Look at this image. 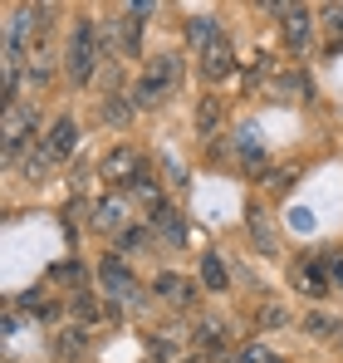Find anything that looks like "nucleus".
<instances>
[{
    "instance_id": "f257e3e1",
    "label": "nucleus",
    "mask_w": 343,
    "mask_h": 363,
    "mask_svg": "<svg viewBox=\"0 0 343 363\" xmlns=\"http://www.w3.org/2000/svg\"><path fill=\"white\" fill-rule=\"evenodd\" d=\"M99 60H103L99 25H94V20H79V25H74V35H69V50H64V69H69V79H74V84H89Z\"/></svg>"
},
{
    "instance_id": "f03ea898",
    "label": "nucleus",
    "mask_w": 343,
    "mask_h": 363,
    "mask_svg": "<svg viewBox=\"0 0 343 363\" xmlns=\"http://www.w3.org/2000/svg\"><path fill=\"white\" fill-rule=\"evenodd\" d=\"M40 133V108L35 104H10L0 118V138H5V157H20L30 147V138Z\"/></svg>"
},
{
    "instance_id": "7ed1b4c3",
    "label": "nucleus",
    "mask_w": 343,
    "mask_h": 363,
    "mask_svg": "<svg viewBox=\"0 0 343 363\" xmlns=\"http://www.w3.org/2000/svg\"><path fill=\"white\" fill-rule=\"evenodd\" d=\"M99 285H103V295H108L113 304H133V300H137V280H133L123 250H113V255L99 260Z\"/></svg>"
},
{
    "instance_id": "20e7f679",
    "label": "nucleus",
    "mask_w": 343,
    "mask_h": 363,
    "mask_svg": "<svg viewBox=\"0 0 343 363\" xmlns=\"http://www.w3.org/2000/svg\"><path fill=\"white\" fill-rule=\"evenodd\" d=\"M142 167H147V162H142V152H137V147H113V152L103 157V182H113V186L128 191V186L137 182Z\"/></svg>"
},
{
    "instance_id": "39448f33",
    "label": "nucleus",
    "mask_w": 343,
    "mask_h": 363,
    "mask_svg": "<svg viewBox=\"0 0 343 363\" xmlns=\"http://www.w3.org/2000/svg\"><path fill=\"white\" fill-rule=\"evenodd\" d=\"M289 280H294V290L309 295V300H324V295H329V265H324V260H319V265L299 260V265L289 270Z\"/></svg>"
},
{
    "instance_id": "423d86ee",
    "label": "nucleus",
    "mask_w": 343,
    "mask_h": 363,
    "mask_svg": "<svg viewBox=\"0 0 343 363\" xmlns=\"http://www.w3.org/2000/svg\"><path fill=\"white\" fill-rule=\"evenodd\" d=\"M74 147H79V123L59 118L55 128H50V138H45V152H50L55 162H64V157H74Z\"/></svg>"
},
{
    "instance_id": "0eeeda50",
    "label": "nucleus",
    "mask_w": 343,
    "mask_h": 363,
    "mask_svg": "<svg viewBox=\"0 0 343 363\" xmlns=\"http://www.w3.org/2000/svg\"><path fill=\"white\" fill-rule=\"evenodd\" d=\"M230 69H235V55H230V40L221 35L216 45L201 50V74H206V79H226Z\"/></svg>"
},
{
    "instance_id": "6e6552de",
    "label": "nucleus",
    "mask_w": 343,
    "mask_h": 363,
    "mask_svg": "<svg viewBox=\"0 0 343 363\" xmlns=\"http://www.w3.org/2000/svg\"><path fill=\"white\" fill-rule=\"evenodd\" d=\"M94 226H99V231H113V236L128 231V206H123V196H103V201L94 206Z\"/></svg>"
},
{
    "instance_id": "1a4fd4ad",
    "label": "nucleus",
    "mask_w": 343,
    "mask_h": 363,
    "mask_svg": "<svg viewBox=\"0 0 343 363\" xmlns=\"http://www.w3.org/2000/svg\"><path fill=\"white\" fill-rule=\"evenodd\" d=\"M152 290H157V295H167L172 304H186V300H196V285H191L186 275H172V270H162V275L152 280Z\"/></svg>"
},
{
    "instance_id": "9d476101",
    "label": "nucleus",
    "mask_w": 343,
    "mask_h": 363,
    "mask_svg": "<svg viewBox=\"0 0 343 363\" xmlns=\"http://www.w3.org/2000/svg\"><path fill=\"white\" fill-rule=\"evenodd\" d=\"M147 226H152V231H157L167 245H181V241H186V226H181V216H176L172 206H162L157 216H147Z\"/></svg>"
},
{
    "instance_id": "9b49d317",
    "label": "nucleus",
    "mask_w": 343,
    "mask_h": 363,
    "mask_svg": "<svg viewBox=\"0 0 343 363\" xmlns=\"http://www.w3.org/2000/svg\"><path fill=\"white\" fill-rule=\"evenodd\" d=\"M162 99H167V84H162V79L142 74V79L133 84V108H157Z\"/></svg>"
},
{
    "instance_id": "f8f14e48",
    "label": "nucleus",
    "mask_w": 343,
    "mask_h": 363,
    "mask_svg": "<svg viewBox=\"0 0 343 363\" xmlns=\"http://www.w3.org/2000/svg\"><path fill=\"white\" fill-rule=\"evenodd\" d=\"M191 339H196V344H201L206 354H226V359H230V339H226V329H221L216 319L196 324V334H191Z\"/></svg>"
},
{
    "instance_id": "ddd939ff",
    "label": "nucleus",
    "mask_w": 343,
    "mask_h": 363,
    "mask_svg": "<svg viewBox=\"0 0 343 363\" xmlns=\"http://www.w3.org/2000/svg\"><path fill=\"white\" fill-rule=\"evenodd\" d=\"M84 349H89V329H84V324H74V329H59V339H55V354H59L64 363H69V359H79Z\"/></svg>"
},
{
    "instance_id": "4468645a",
    "label": "nucleus",
    "mask_w": 343,
    "mask_h": 363,
    "mask_svg": "<svg viewBox=\"0 0 343 363\" xmlns=\"http://www.w3.org/2000/svg\"><path fill=\"white\" fill-rule=\"evenodd\" d=\"M186 40H191L196 50H206V45L221 40V25H216L211 15H191V20H186Z\"/></svg>"
},
{
    "instance_id": "2eb2a0df",
    "label": "nucleus",
    "mask_w": 343,
    "mask_h": 363,
    "mask_svg": "<svg viewBox=\"0 0 343 363\" xmlns=\"http://www.w3.org/2000/svg\"><path fill=\"white\" fill-rule=\"evenodd\" d=\"M128 191H133L142 206H157V211H162V182H157V172H147V167H142V172H137V182H133Z\"/></svg>"
},
{
    "instance_id": "dca6fc26",
    "label": "nucleus",
    "mask_w": 343,
    "mask_h": 363,
    "mask_svg": "<svg viewBox=\"0 0 343 363\" xmlns=\"http://www.w3.org/2000/svg\"><path fill=\"white\" fill-rule=\"evenodd\" d=\"M235 157H240V162H265V147H260L255 123H245V128L235 133Z\"/></svg>"
},
{
    "instance_id": "f3484780",
    "label": "nucleus",
    "mask_w": 343,
    "mask_h": 363,
    "mask_svg": "<svg viewBox=\"0 0 343 363\" xmlns=\"http://www.w3.org/2000/svg\"><path fill=\"white\" fill-rule=\"evenodd\" d=\"M285 35H289V45H294V50H304V45H309V35H314V15H309V10H289Z\"/></svg>"
},
{
    "instance_id": "a211bd4d",
    "label": "nucleus",
    "mask_w": 343,
    "mask_h": 363,
    "mask_svg": "<svg viewBox=\"0 0 343 363\" xmlns=\"http://www.w3.org/2000/svg\"><path fill=\"white\" fill-rule=\"evenodd\" d=\"M201 280H206L211 290H226V285H230L226 260H221V255H201Z\"/></svg>"
},
{
    "instance_id": "6ab92c4d",
    "label": "nucleus",
    "mask_w": 343,
    "mask_h": 363,
    "mask_svg": "<svg viewBox=\"0 0 343 363\" xmlns=\"http://www.w3.org/2000/svg\"><path fill=\"white\" fill-rule=\"evenodd\" d=\"M147 74H152V79H162V84H176V79H181V60H176V55H157V60L147 64Z\"/></svg>"
},
{
    "instance_id": "aec40b11",
    "label": "nucleus",
    "mask_w": 343,
    "mask_h": 363,
    "mask_svg": "<svg viewBox=\"0 0 343 363\" xmlns=\"http://www.w3.org/2000/svg\"><path fill=\"white\" fill-rule=\"evenodd\" d=\"M250 236H255L260 250H275V231L265 226V211H260V206H250Z\"/></svg>"
},
{
    "instance_id": "412c9836",
    "label": "nucleus",
    "mask_w": 343,
    "mask_h": 363,
    "mask_svg": "<svg viewBox=\"0 0 343 363\" xmlns=\"http://www.w3.org/2000/svg\"><path fill=\"white\" fill-rule=\"evenodd\" d=\"M216 123H221V99H201V113H196L201 138H211V133H216Z\"/></svg>"
},
{
    "instance_id": "4be33fe9",
    "label": "nucleus",
    "mask_w": 343,
    "mask_h": 363,
    "mask_svg": "<svg viewBox=\"0 0 343 363\" xmlns=\"http://www.w3.org/2000/svg\"><path fill=\"white\" fill-rule=\"evenodd\" d=\"M230 363H280V359H275L265 344H240V349L230 354Z\"/></svg>"
},
{
    "instance_id": "5701e85b",
    "label": "nucleus",
    "mask_w": 343,
    "mask_h": 363,
    "mask_svg": "<svg viewBox=\"0 0 343 363\" xmlns=\"http://www.w3.org/2000/svg\"><path fill=\"white\" fill-rule=\"evenodd\" d=\"M147 241H152V226H128V231L118 236V245H123V250H142Z\"/></svg>"
},
{
    "instance_id": "b1692460",
    "label": "nucleus",
    "mask_w": 343,
    "mask_h": 363,
    "mask_svg": "<svg viewBox=\"0 0 343 363\" xmlns=\"http://www.w3.org/2000/svg\"><path fill=\"white\" fill-rule=\"evenodd\" d=\"M103 118H108V123H128V118H133V104H123V94H108Z\"/></svg>"
},
{
    "instance_id": "393cba45",
    "label": "nucleus",
    "mask_w": 343,
    "mask_h": 363,
    "mask_svg": "<svg viewBox=\"0 0 343 363\" xmlns=\"http://www.w3.org/2000/svg\"><path fill=\"white\" fill-rule=\"evenodd\" d=\"M304 329L309 334H343L339 319H329V314H304Z\"/></svg>"
},
{
    "instance_id": "a878e982",
    "label": "nucleus",
    "mask_w": 343,
    "mask_h": 363,
    "mask_svg": "<svg viewBox=\"0 0 343 363\" xmlns=\"http://www.w3.org/2000/svg\"><path fill=\"white\" fill-rule=\"evenodd\" d=\"M285 324H289V314L280 304H265V309H260V329H285Z\"/></svg>"
},
{
    "instance_id": "bb28decb",
    "label": "nucleus",
    "mask_w": 343,
    "mask_h": 363,
    "mask_svg": "<svg viewBox=\"0 0 343 363\" xmlns=\"http://www.w3.org/2000/svg\"><path fill=\"white\" fill-rule=\"evenodd\" d=\"M50 162H55V157H50V152L40 147V157H30V162H25V177H30V182H45V172H50Z\"/></svg>"
},
{
    "instance_id": "cd10ccee",
    "label": "nucleus",
    "mask_w": 343,
    "mask_h": 363,
    "mask_svg": "<svg viewBox=\"0 0 343 363\" xmlns=\"http://www.w3.org/2000/svg\"><path fill=\"white\" fill-rule=\"evenodd\" d=\"M50 280H74V285H79V280H84V265H79V260H59L55 270H50Z\"/></svg>"
},
{
    "instance_id": "c85d7f7f",
    "label": "nucleus",
    "mask_w": 343,
    "mask_h": 363,
    "mask_svg": "<svg viewBox=\"0 0 343 363\" xmlns=\"http://www.w3.org/2000/svg\"><path fill=\"white\" fill-rule=\"evenodd\" d=\"M343 45V5H334L329 10V50H339Z\"/></svg>"
},
{
    "instance_id": "c756f323",
    "label": "nucleus",
    "mask_w": 343,
    "mask_h": 363,
    "mask_svg": "<svg viewBox=\"0 0 343 363\" xmlns=\"http://www.w3.org/2000/svg\"><path fill=\"white\" fill-rule=\"evenodd\" d=\"M294 182H299V172H294V167H280L275 177H265V186H270V191H289Z\"/></svg>"
},
{
    "instance_id": "7c9ffc66",
    "label": "nucleus",
    "mask_w": 343,
    "mask_h": 363,
    "mask_svg": "<svg viewBox=\"0 0 343 363\" xmlns=\"http://www.w3.org/2000/svg\"><path fill=\"white\" fill-rule=\"evenodd\" d=\"M69 309H74L79 319H94V314H99V304H94V295H84V290H79V295L69 300Z\"/></svg>"
},
{
    "instance_id": "2f4dec72",
    "label": "nucleus",
    "mask_w": 343,
    "mask_h": 363,
    "mask_svg": "<svg viewBox=\"0 0 343 363\" xmlns=\"http://www.w3.org/2000/svg\"><path fill=\"white\" fill-rule=\"evenodd\" d=\"M324 265H329V280L343 290V250H329V255H324Z\"/></svg>"
},
{
    "instance_id": "473e14b6",
    "label": "nucleus",
    "mask_w": 343,
    "mask_h": 363,
    "mask_svg": "<svg viewBox=\"0 0 343 363\" xmlns=\"http://www.w3.org/2000/svg\"><path fill=\"white\" fill-rule=\"evenodd\" d=\"M186 363H196V359H186Z\"/></svg>"
}]
</instances>
